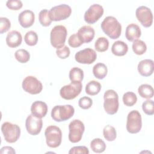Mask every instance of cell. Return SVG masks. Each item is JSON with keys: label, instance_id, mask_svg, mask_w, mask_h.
Listing matches in <instances>:
<instances>
[{"label": "cell", "instance_id": "6da1fadb", "mask_svg": "<svg viewBox=\"0 0 154 154\" xmlns=\"http://www.w3.org/2000/svg\"><path fill=\"white\" fill-rule=\"evenodd\" d=\"M101 28L104 33L112 39L118 38L122 33V25L113 16H107L101 23Z\"/></svg>", "mask_w": 154, "mask_h": 154}, {"label": "cell", "instance_id": "7a4b0ae2", "mask_svg": "<svg viewBox=\"0 0 154 154\" xmlns=\"http://www.w3.org/2000/svg\"><path fill=\"white\" fill-rule=\"evenodd\" d=\"M103 108L105 112L109 114H116L119 109V96L114 90H108L103 94Z\"/></svg>", "mask_w": 154, "mask_h": 154}, {"label": "cell", "instance_id": "3957f363", "mask_svg": "<svg viewBox=\"0 0 154 154\" xmlns=\"http://www.w3.org/2000/svg\"><path fill=\"white\" fill-rule=\"evenodd\" d=\"M75 113V109L71 105H56L51 111V117L56 122H61L70 119Z\"/></svg>", "mask_w": 154, "mask_h": 154}, {"label": "cell", "instance_id": "277c9868", "mask_svg": "<svg viewBox=\"0 0 154 154\" xmlns=\"http://www.w3.org/2000/svg\"><path fill=\"white\" fill-rule=\"evenodd\" d=\"M67 31L63 25H56L50 33V41L51 45L55 48L59 49L64 46Z\"/></svg>", "mask_w": 154, "mask_h": 154}, {"label": "cell", "instance_id": "5b68a950", "mask_svg": "<svg viewBox=\"0 0 154 154\" xmlns=\"http://www.w3.org/2000/svg\"><path fill=\"white\" fill-rule=\"evenodd\" d=\"M47 145L51 148L58 147L61 143L62 132L60 128L55 125H50L45 132Z\"/></svg>", "mask_w": 154, "mask_h": 154}, {"label": "cell", "instance_id": "8992f818", "mask_svg": "<svg viewBox=\"0 0 154 154\" xmlns=\"http://www.w3.org/2000/svg\"><path fill=\"white\" fill-rule=\"evenodd\" d=\"M1 131L5 140L10 143H15L20 137V128L16 124L4 122L1 126Z\"/></svg>", "mask_w": 154, "mask_h": 154}, {"label": "cell", "instance_id": "52a82bcc", "mask_svg": "<svg viewBox=\"0 0 154 154\" xmlns=\"http://www.w3.org/2000/svg\"><path fill=\"white\" fill-rule=\"evenodd\" d=\"M142 128V119L140 113L137 110L130 111L127 116L126 129L130 134L139 132Z\"/></svg>", "mask_w": 154, "mask_h": 154}, {"label": "cell", "instance_id": "ba28073f", "mask_svg": "<svg viewBox=\"0 0 154 154\" xmlns=\"http://www.w3.org/2000/svg\"><path fill=\"white\" fill-rule=\"evenodd\" d=\"M69 140L75 143L81 141L85 131V126L82 122L78 119L73 120L69 125Z\"/></svg>", "mask_w": 154, "mask_h": 154}, {"label": "cell", "instance_id": "9c48e42d", "mask_svg": "<svg viewBox=\"0 0 154 154\" xmlns=\"http://www.w3.org/2000/svg\"><path fill=\"white\" fill-rule=\"evenodd\" d=\"M71 13V7L63 4L52 7L49 11V16L52 21H60L68 18Z\"/></svg>", "mask_w": 154, "mask_h": 154}, {"label": "cell", "instance_id": "30bf717a", "mask_svg": "<svg viewBox=\"0 0 154 154\" xmlns=\"http://www.w3.org/2000/svg\"><path fill=\"white\" fill-rule=\"evenodd\" d=\"M25 91L31 94L40 93L43 89L42 82L35 76H28L24 78L22 84Z\"/></svg>", "mask_w": 154, "mask_h": 154}, {"label": "cell", "instance_id": "8fae6325", "mask_svg": "<svg viewBox=\"0 0 154 154\" xmlns=\"http://www.w3.org/2000/svg\"><path fill=\"white\" fill-rule=\"evenodd\" d=\"M82 85L81 83L73 84L64 85L60 90L61 97L66 100H72L76 97L81 92Z\"/></svg>", "mask_w": 154, "mask_h": 154}, {"label": "cell", "instance_id": "7c38bea8", "mask_svg": "<svg viewBox=\"0 0 154 154\" xmlns=\"http://www.w3.org/2000/svg\"><path fill=\"white\" fill-rule=\"evenodd\" d=\"M103 11V7L101 5L94 4L85 12L84 20L89 24L94 23L102 16Z\"/></svg>", "mask_w": 154, "mask_h": 154}, {"label": "cell", "instance_id": "4fadbf2b", "mask_svg": "<svg viewBox=\"0 0 154 154\" xmlns=\"http://www.w3.org/2000/svg\"><path fill=\"white\" fill-rule=\"evenodd\" d=\"M135 15L138 20L143 26L148 28L152 25V12L147 7L141 5L138 7L135 11Z\"/></svg>", "mask_w": 154, "mask_h": 154}, {"label": "cell", "instance_id": "5bb4252c", "mask_svg": "<svg viewBox=\"0 0 154 154\" xmlns=\"http://www.w3.org/2000/svg\"><path fill=\"white\" fill-rule=\"evenodd\" d=\"M43 121L41 118L37 117L32 114L26 119L25 127L27 132L32 135H38L42 128Z\"/></svg>", "mask_w": 154, "mask_h": 154}, {"label": "cell", "instance_id": "9a60e30c", "mask_svg": "<svg viewBox=\"0 0 154 154\" xmlns=\"http://www.w3.org/2000/svg\"><path fill=\"white\" fill-rule=\"evenodd\" d=\"M97 58V54L94 50L91 48H85L77 52L75 55L76 61L81 64H90L95 61Z\"/></svg>", "mask_w": 154, "mask_h": 154}, {"label": "cell", "instance_id": "2e32d148", "mask_svg": "<svg viewBox=\"0 0 154 154\" xmlns=\"http://www.w3.org/2000/svg\"><path fill=\"white\" fill-rule=\"evenodd\" d=\"M35 20V14L34 12L29 10L22 11L18 16V21L20 25L24 28L31 26Z\"/></svg>", "mask_w": 154, "mask_h": 154}, {"label": "cell", "instance_id": "e0dca14e", "mask_svg": "<svg viewBox=\"0 0 154 154\" xmlns=\"http://www.w3.org/2000/svg\"><path fill=\"white\" fill-rule=\"evenodd\" d=\"M137 69L141 76H150L154 70L153 61L150 59H144L140 61L138 64Z\"/></svg>", "mask_w": 154, "mask_h": 154}, {"label": "cell", "instance_id": "ac0fdd59", "mask_svg": "<svg viewBox=\"0 0 154 154\" xmlns=\"http://www.w3.org/2000/svg\"><path fill=\"white\" fill-rule=\"evenodd\" d=\"M77 34L83 43H88L93 40L95 31L94 28L91 26L84 25L78 29Z\"/></svg>", "mask_w": 154, "mask_h": 154}, {"label": "cell", "instance_id": "d6986e66", "mask_svg": "<svg viewBox=\"0 0 154 154\" xmlns=\"http://www.w3.org/2000/svg\"><path fill=\"white\" fill-rule=\"evenodd\" d=\"M31 112L33 116L42 119L47 114L48 105L43 101L36 100L31 105Z\"/></svg>", "mask_w": 154, "mask_h": 154}, {"label": "cell", "instance_id": "ffe728a7", "mask_svg": "<svg viewBox=\"0 0 154 154\" xmlns=\"http://www.w3.org/2000/svg\"><path fill=\"white\" fill-rule=\"evenodd\" d=\"M22 37L21 34L16 30H13L7 34L6 43L10 48H16L22 43Z\"/></svg>", "mask_w": 154, "mask_h": 154}, {"label": "cell", "instance_id": "44dd1931", "mask_svg": "<svg viewBox=\"0 0 154 154\" xmlns=\"http://www.w3.org/2000/svg\"><path fill=\"white\" fill-rule=\"evenodd\" d=\"M141 35V29L138 25L131 23L127 26L125 31V36L128 40L133 42L140 38Z\"/></svg>", "mask_w": 154, "mask_h": 154}, {"label": "cell", "instance_id": "7402d4cb", "mask_svg": "<svg viewBox=\"0 0 154 154\" xmlns=\"http://www.w3.org/2000/svg\"><path fill=\"white\" fill-rule=\"evenodd\" d=\"M128 51V45L123 41L117 40L112 45L111 52L112 53L119 57H122L126 54Z\"/></svg>", "mask_w": 154, "mask_h": 154}, {"label": "cell", "instance_id": "603a6c76", "mask_svg": "<svg viewBox=\"0 0 154 154\" xmlns=\"http://www.w3.org/2000/svg\"><path fill=\"white\" fill-rule=\"evenodd\" d=\"M69 78L71 81V83H81L84 79L83 70L77 67L72 68L69 72Z\"/></svg>", "mask_w": 154, "mask_h": 154}, {"label": "cell", "instance_id": "cb8c5ba5", "mask_svg": "<svg viewBox=\"0 0 154 154\" xmlns=\"http://www.w3.org/2000/svg\"><path fill=\"white\" fill-rule=\"evenodd\" d=\"M107 73V67L102 63H97L93 67V73L94 76L99 79H103L106 76Z\"/></svg>", "mask_w": 154, "mask_h": 154}, {"label": "cell", "instance_id": "d4e9b609", "mask_svg": "<svg viewBox=\"0 0 154 154\" xmlns=\"http://www.w3.org/2000/svg\"><path fill=\"white\" fill-rule=\"evenodd\" d=\"M101 87V85L98 81H90L85 86V93L90 96L96 95L100 92Z\"/></svg>", "mask_w": 154, "mask_h": 154}, {"label": "cell", "instance_id": "484cf974", "mask_svg": "<svg viewBox=\"0 0 154 154\" xmlns=\"http://www.w3.org/2000/svg\"><path fill=\"white\" fill-rule=\"evenodd\" d=\"M138 92L143 98L150 99L153 96V88L149 84H143L140 85L138 88Z\"/></svg>", "mask_w": 154, "mask_h": 154}, {"label": "cell", "instance_id": "4316f807", "mask_svg": "<svg viewBox=\"0 0 154 154\" xmlns=\"http://www.w3.org/2000/svg\"><path fill=\"white\" fill-rule=\"evenodd\" d=\"M90 147L94 153H100L103 152L106 149V144L102 139L96 138L91 141Z\"/></svg>", "mask_w": 154, "mask_h": 154}, {"label": "cell", "instance_id": "83f0119b", "mask_svg": "<svg viewBox=\"0 0 154 154\" xmlns=\"http://www.w3.org/2000/svg\"><path fill=\"white\" fill-rule=\"evenodd\" d=\"M132 48L134 52L138 55H143L147 50V46L145 42L138 39L134 41Z\"/></svg>", "mask_w": 154, "mask_h": 154}, {"label": "cell", "instance_id": "f1b7e54d", "mask_svg": "<svg viewBox=\"0 0 154 154\" xmlns=\"http://www.w3.org/2000/svg\"><path fill=\"white\" fill-rule=\"evenodd\" d=\"M103 135L105 140L108 141H112L117 137V132L113 126L108 125L103 129Z\"/></svg>", "mask_w": 154, "mask_h": 154}, {"label": "cell", "instance_id": "f546056e", "mask_svg": "<svg viewBox=\"0 0 154 154\" xmlns=\"http://www.w3.org/2000/svg\"><path fill=\"white\" fill-rule=\"evenodd\" d=\"M109 47V41L104 37H99L95 42L94 48L98 52H102L108 50Z\"/></svg>", "mask_w": 154, "mask_h": 154}, {"label": "cell", "instance_id": "4dcf8cb0", "mask_svg": "<svg viewBox=\"0 0 154 154\" xmlns=\"http://www.w3.org/2000/svg\"><path fill=\"white\" fill-rule=\"evenodd\" d=\"M38 19L40 24L43 26H48L51 24L52 20L49 16V11L47 9L42 10L38 14Z\"/></svg>", "mask_w": 154, "mask_h": 154}, {"label": "cell", "instance_id": "1f68e13d", "mask_svg": "<svg viewBox=\"0 0 154 154\" xmlns=\"http://www.w3.org/2000/svg\"><path fill=\"white\" fill-rule=\"evenodd\" d=\"M14 57L17 61L21 63H27L30 58L29 53L25 49H17L14 53Z\"/></svg>", "mask_w": 154, "mask_h": 154}, {"label": "cell", "instance_id": "d6a6232c", "mask_svg": "<svg viewBox=\"0 0 154 154\" xmlns=\"http://www.w3.org/2000/svg\"><path fill=\"white\" fill-rule=\"evenodd\" d=\"M137 101V95L132 91L125 93L123 96V103L127 106H132L136 103Z\"/></svg>", "mask_w": 154, "mask_h": 154}, {"label": "cell", "instance_id": "836d02e7", "mask_svg": "<svg viewBox=\"0 0 154 154\" xmlns=\"http://www.w3.org/2000/svg\"><path fill=\"white\" fill-rule=\"evenodd\" d=\"M24 40L27 45L32 46L35 45L38 42V35L34 31H28L24 37Z\"/></svg>", "mask_w": 154, "mask_h": 154}, {"label": "cell", "instance_id": "e575fe53", "mask_svg": "<svg viewBox=\"0 0 154 154\" xmlns=\"http://www.w3.org/2000/svg\"><path fill=\"white\" fill-rule=\"evenodd\" d=\"M142 109L145 114L149 116L153 115L154 114L153 101L150 99H148L144 101L142 104Z\"/></svg>", "mask_w": 154, "mask_h": 154}, {"label": "cell", "instance_id": "d590c367", "mask_svg": "<svg viewBox=\"0 0 154 154\" xmlns=\"http://www.w3.org/2000/svg\"><path fill=\"white\" fill-rule=\"evenodd\" d=\"M79 106L84 109H89L93 105V100L87 96L81 97L78 101Z\"/></svg>", "mask_w": 154, "mask_h": 154}, {"label": "cell", "instance_id": "8d00e7d4", "mask_svg": "<svg viewBox=\"0 0 154 154\" xmlns=\"http://www.w3.org/2000/svg\"><path fill=\"white\" fill-rule=\"evenodd\" d=\"M68 43L72 48H78L83 44L77 33L71 35L68 39Z\"/></svg>", "mask_w": 154, "mask_h": 154}, {"label": "cell", "instance_id": "74e56055", "mask_svg": "<svg viewBox=\"0 0 154 154\" xmlns=\"http://www.w3.org/2000/svg\"><path fill=\"white\" fill-rule=\"evenodd\" d=\"M11 22L10 20L5 17H0V33L3 34L10 28Z\"/></svg>", "mask_w": 154, "mask_h": 154}, {"label": "cell", "instance_id": "f35d334b", "mask_svg": "<svg viewBox=\"0 0 154 154\" xmlns=\"http://www.w3.org/2000/svg\"><path fill=\"white\" fill-rule=\"evenodd\" d=\"M6 5L10 10H18L22 7L23 4L19 0H8L6 2Z\"/></svg>", "mask_w": 154, "mask_h": 154}, {"label": "cell", "instance_id": "ab89813d", "mask_svg": "<svg viewBox=\"0 0 154 154\" xmlns=\"http://www.w3.org/2000/svg\"><path fill=\"white\" fill-rule=\"evenodd\" d=\"M70 54V51L67 46H64L59 49H57L56 54L61 59H65L67 58Z\"/></svg>", "mask_w": 154, "mask_h": 154}, {"label": "cell", "instance_id": "60d3db41", "mask_svg": "<svg viewBox=\"0 0 154 154\" xmlns=\"http://www.w3.org/2000/svg\"><path fill=\"white\" fill-rule=\"evenodd\" d=\"M69 154H75V153H81V154H88L89 150L85 146H75L72 147L69 151Z\"/></svg>", "mask_w": 154, "mask_h": 154}, {"label": "cell", "instance_id": "b9f144b4", "mask_svg": "<svg viewBox=\"0 0 154 154\" xmlns=\"http://www.w3.org/2000/svg\"><path fill=\"white\" fill-rule=\"evenodd\" d=\"M0 153L4 154V153H16L15 150L12 147L10 146H4L1 148L0 150Z\"/></svg>", "mask_w": 154, "mask_h": 154}]
</instances>
